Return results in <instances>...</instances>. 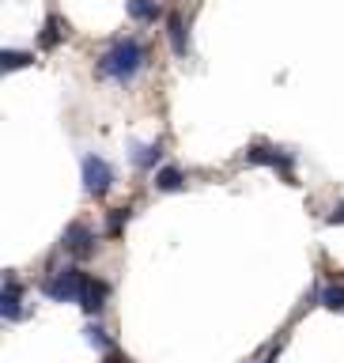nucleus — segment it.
Instances as JSON below:
<instances>
[{
  "label": "nucleus",
  "mask_w": 344,
  "mask_h": 363,
  "mask_svg": "<svg viewBox=\"0 0 344 363\" xmlns=\"http://www.w3.org/2000/svg\"><path fill=\"white\" fill-rule=\"evenodd\" d=\"M144 65H148V50L140 38H113L99 53V76L113 79V84H133V76Z\"/></svg>",
  "instance_id": "nucleus-1"
},
{
  "label": "nucleus",
  "mask_w": 344,
  "mask_h": 363,
  "mask_svg": "<svg viewBox=\"0 0 344 363\" xmlns=\"http://www.w3.org/2000/svg\"><path fill=\"white\" fill-rule=\"evenodd\" d=\"M84 284H87V272L76 269V265H65L50 272V277L42 280V295L53 303H79V295H84Z\"/></svg>",
  "instance_id": "nucleus-2"
},
{
  "label": "nucleus",
  "mask_w": 344,
  "mask_h": 363,
  "mask_svg": "<svg viewBox=\"0 0 344 363\" xmlns=\"http://www.w3.org/2000/svg\"><path fill=\"white\" fill-rule=\"evenodd\" d=\"M79 170H84V189L91 193V197H106V193L113 189V167L102 155H84Z\"/></svg>",
  "instance_id": "nucleus-3"
},
{
  "label": "nucleus",
  "mask_w": 344,
  "mask_h": 363,
  "mask_svg": "<svg viewBox=\"0 0 344 363\" xmlns=\"http://www.w3.org/2000/svg\"><path fill=\"white\" fill-rule=\"evenodd\" d=\"M243 163H254V167H272V170H284V174L292 178V155H284L280 147H272V144H250L246 152H243Z\"/></svg>",
  "instance_id": "nucleus-4"
},
{
  "label": "nucleus",
  "mask_w": 344,
  "mask_h": 363,
  "mask_svg": "<svg viewBox=\"0 0 344 363\" xmlns=\"http://www.w3.org/2000/svg\"><path fill=\"white\" fill-rule=\"evenodd\" d=\"M61 250H68V254H76V257H91L95 254V231H91L87 223H68L65 235H61Z\"/></svg>",
  "instance_id": "nucleus-5"
},
{
  "label": "nucleus",
  "mask_w": 344,
  "mask_h": 363,
  "mask_svg": "<svg viewBox=\"0 0 344 363\" xmlns=\"http://www.w3.org/2000/svg\"><path fill=\"white\" fill-rule=\"evenodd\" d=\"M0 314L8 318V322H23L27 311H23V288L16 277H4V295H0Z\"/></svg>",
  "instance_id": "nucleus-6"
},
{
  "label": "nucleus",
  "mask_w": 344,
  "mask_h": 363,
  "mask_svg": "<svg viewBox=\"0 0 344 363\" xmlns=\"http://www.w3.org/2000/svg\"><path fill=\"white\" fill-rule=\"evenodd\" d=\"M106 295H110V284H106V280L87 277L84 295H79V306H84V314H99L102 306H106Z\"/></svg>",
  "instance_id": "nucleus-7"
},
{
  "label": "nucleus",
  "mask_w": 344,
  "mask_h": 363,
  "mask_svg": "<svg viewBox=\"0 0 344 363\" xmlns=\"http://www.w3.org/2000/svg\"><path fill=\"white\" fill-rule=\"evenodd\" d=\"M167 38H170V50H174V57H182V61H186V57H189V34H186V23H182V16H170V19H167Z\"/></svg>",
  "instance_id": "nucleus-8"
},
{
  "label": "nucleus",
  "mask_w": 344,
  "mask_h": 363,
  "mask_svg": "<svg viewBox=\"0 0 344 363\" xmlns=\"http://www.w3.org/2000/svg\"><path fill=\"white\" fill-rule=\"evenodd\" d=\"M159 159H163V144H159V140L136 144V147H133V167H136V170H155Z\"/></svg>",
  "instance_id": "nucleus-9"
},
{
  "label": "nucleus",
  "mask_w": 344,
  "mask_h": 363,
  "mask_svg": "<svg viewBox=\"0 0 344 363\" xmlns=\"http://www.w3.org/2000/svg\"><path fill=\"white\" fill-rule=\"evenodd\" d=\"M159 16H163L159 0H129V19L133 23H155Z\"/></svg>",
  "instance_id": "nucleus-10"
},
{
  "label": "nucleus",
  "mask_w": 344,
  "mask_h": 363,
  "mask_svg": "<svg viewBox=\"0 0 344 363\" xmlns=\"http://www.w3.org/2000/svg\"><path fill=\"white\" fill-rule=\"evenodd\" d=\"M65 34H68L65 19H61V16H50V19H45V27H42V34H38V45H42V50H53V45L61 42Z\"/></svg>",
  "instance_id": "nucleus-11"
},
{
  "label": "nucleus",
  "mask_w": 344,
  "mask_h": 363,
  "mask_svg": "<svg viewBox=\"0 0 344 363\" xmlns=\"http://www.w3.org/2000/svg\"><path fill=\"white\" fill-rule=\"evenodd\" d=\"M182 186H186V174H182L178 167H163V170H155V189H159V193H178Z\"/></svg>",
  "instance_id": "nucleus-12"
},
{
  "label": "nucleus",
  "mask_w": 344,
  "mask_h": 363,
  "mask_svg": "<svg viewBox=\"0 0 344 363\" xmlns=\"http://www.w3.org/2000/svg\"><path fill=\"white\" fill-rule=\"evenodd\" d=\"M318 299H322L326 311H344V284H326L318 291Z\"/></svg>",
  "instance_id": "nucleus-13"
},
{
  "label": "nucleus",
  "mask_w": 344,
  "mask_h": 363,
  "mask_svg": "<svg viewBox=\"0 0 344 363\" xmlns=\"http://www.w3.org/2000/svg\"><path fill=\"white\" fill-rule=\"evenodd\" d=\"M30 61H34V53H27V50H4V57H0V68H4V72H16V68L30 65Z\"/></svg>",
  "instance_id": "nucleus-14"
},
{
  "label": "nucleus",
  "mask_w": 344,
  "mask_h": 363,
  "mask_svg": "<svg viewBox=\"0 0 344 363\" xmlns=\"http://www.w3.org/2000/svg\"><path fill=\"white\" fill-rule=\"evenodd\" d=\"M84 340H87L91 348H102V352L110 348V333H106V329H102L99 322H87V329H84Z\"/></svg>",
  "instance_id": "nucleus-15"
},
{
  "label": "nucleus",
  "mask_w": 344,
  "mask_h": 363,
  "mask_svg": "<svg viewBox=\"0 0 344 363\" xmlns=\"http://www.w3.org/2000/svg\"><path fill=\"white\" fill-rule=\"evenodd\" d=\"M129 204H121V208H110V220H106V231L110 235H121V227H125V220H129Z\"/></svg>",
  "instance_id": "nucleus-16"
},
{
  "label": "nucleus",
  "mask_w": 344,
  "mask_h": 363,
  "mask_svg": "<svg viewBox=\"0 0 344 363\" xmlns=\"http://www.w3.org/2000/svg\"><path fill=\"white\" fill-rule=\"evenodd\" d=\"M326 223H344V201H340L337 208H333V212L326 216Z\"/></svg>",
  "instance_id": "nucleus-17"
},
{
  "label": "nucleus",
  "mask_w": 344,
  "mask_h": 363,
  "mask_svg": "<svg viewBox=\"0 0 344 363\" xmlns=\"http://www.w3.org/2000/svg\"><path fill=\"white\" fill-rule=\"evenodd\" d=\"M102 363H129V356H121V352H106V356H102Z\"/></svg>",
  "instance_id": "nucleus-18"
},
{
  "label": "nucleus",
  "mask_w": 344,
  "mask_h": 363,
  "mask_svg": "<svg viewBox=\"0 0 344 363\" xmlns=\"http://www.w3.org/2000/svg\"><path fill=\"white\" fill-rule=\"evenodd\" d=\"M277 359H280V348H269V352H265V356H261L257 363H277Z\"/></svg>",
  "instance_id": "nucleus-19"
}]
</instances>
